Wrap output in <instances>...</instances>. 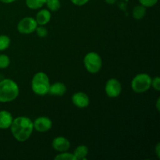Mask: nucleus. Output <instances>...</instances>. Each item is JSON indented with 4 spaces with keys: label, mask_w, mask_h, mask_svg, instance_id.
Returning <instances> with one entry per match:
<instances>
[{
    "label": "nucleus",
    "mask_w": 160,
    "mask_h": 160,
    "mask_svg": "<svg viewBox=\"0 0 160 160\" xmlns=\"http://www.w3.org/2000/svg\"><path fill=\"white\" fill-rule=\"evenodd\" d=\"M38 27L37 21L33 17H24L17 24V30L20 34H31L35 31Z\"/></svg>",
    "instance_id": "6"
},
{
    "label": "nucleus",
    "mask_w": 160,
    "mask_h": 160,
    "mask_svg": "<svg viewBox=\"0 0 160 160\" xmlns=\"http://www.w3.org/2000/svg\"><path fill=\"white\" fill-rule=\"evenodd\" d=\"M70 1H71V2L73 3V4L76 5V6H81L88 2L90 0H70Z\"/></svg>",
    "instance_id": "24"
},
{
    "label": "nucleus",
    "mask_w": 160,
    "mask_h": 160,
    "mask_svg": "<svg viewBox=\"0 0 160 160\" xmlns=\"http://www.w3.org/2000/svg\"><path fill=\"white\" fill-rule=\"evenodd\" d=\"M0 1H1L2 2H3V3H6V4H8V3L13 2H15L16 0H0Z\"/></svg>",
    "instance_id": "27"
},
{
    "label": "nucleus",
    "mask_w": 160,
    "mask_h": 160,
    "mask_svg": "<svg viewBox=\"0 0 160 160\" xmlns=\"http://www.w3.org/2000/svg\"><path fill=\"white\" fill-rule=\"evenodd\" d=\"M45 1L46 0H25L27 6L31 9H40L45 4Z\"/></svg>",
    "instance_id": "16"
},
{
    "label": "nucleus",
    "mask_w": 160,
    "mask_h": 160,
    "mask_svg": "<svg viewBox=\"0 0 160 160\" xmlns=\"http://www.w3.org/2000/svg\"><path fill=\"white\" fill-rule=\"evenodd\" d=\"M156 109L158 111L160 110V98H158L157 102H156Z\"/></svg>",
    "instance_id": "26"
},
{
    "label": "nucleus",
    "mask_w": 160,
    "mask_h": 160,
    "mask_svg": "<svg viewBox=\"0 0 160 160\" xmlns=\"http://www.w3.org/2000/svg\"><path fill=\"white\" fill-rule=\"evenodd\" d=\"M12 116L6 110L0 111V129H8L12 123Z\"/></svg>",
    "instance_id": "11"
},
{
    "label": "nucleus",
    "mask_w": 160,
    "mask_h": 160,
    "mask_svg": "<svg viewBox=\"0 0 160 160\" xmlns=\"http://www.w3.org/2000/svg\"><path fill=\"white\" fill-rule=\"evenodd\" d=\"M10 45V38L7 35H0V51L7 49Z\"/></svg>",
    "instance_id": "18"
},
{
    "label": "nucleus",
    "mask_w": 160,
    "mask_h": 160,
    "mask_svg": "<svg viewBox=\"0 0 160 160\" xmlns=\"http://www.w3.org/2000/svg\"><path fill=\"white\" fill-rule=\"evenodd\" d=\"M35 31H36V33H37L38 36L40 38L46 37V35L48 34V31H47L46 28L43 26H41V25L40 27H37Z\"/></svg>",
    "instance_id": "21"
},
{
    "label": "nucleus",
    "mask_w": 160,
    "mask_h": 160,
    "mask_svg": "<svg viewBox=\"0 0 160 160\" xmlns=\"http://www.w3.org/2000/svg\"><path fill=\"white\" fill-rule=\"evenodd\" d=\"M55 159L56 160H77L76 158H75L74 155L72 154V153L66 152H63L61 154L57 155V156L55 157Z\"/></svg>",
    "instance_id": "19"
},
{
    "label": "nucleus",
    "mask_w": 160,
    "mask_h": 160,
    "mask_svg": "<svg viewBox=\"0 0 160 160\" xmlns=\"http://www.w3.org/2000/svg\"><path fill=\"white\" fill-rule=\"evenodd\" d=\"M106 93L109 98H116L119 96L121 93L122 86L120 81L115 78L109 79L106 82V87H105Z\"/></svg>",
    "instance_id": "7"
},
{
    "label": "nucleus",
    "mask_w": 160,
    "mask_h": 160,
    "mask_svg": "<svg viewBox=\"0 0 160 160\" xmlns=\"http://www.w3.org/2000/svg\"><path fill=\"white\" fill-rule=\"evenodd\" d=\"M35 20L38 24L44 26L47 24L51 20V13L47 9H42L37 13Z\"/></svg>",
    "instance_id": "13"
},
{
    "label": "nucleus",
    "mask_w": 160,
    "mask_h": 160,
    "mask_svg": "<svg viewBox=\"0 0 160 160\" xmlns=\"http://www.w3.org/2000/svg\"><path fill=\"white\" fill-rule=\"evenodd\" d=\"M139 2L145 7H152L158 2V0H139Z\"/></svg>",
    "instance_id": "22"
},
{
    "label": "nucleus",
    "mask_w": 160,
    "mask_h": 160,
    "mask_svg": "<svg viewBox=\"0 0 160 160\" xmlns=\"http://www.w3.org/2000/svg\"><path fill=\"white\" fill-rule=\"evenodd\" d=\"M10 64V59L6 55H0V69H6Z\"/></svg>",
    "instance_id": "20"
},
{
    "label": "nucleus",
    "mask_w": 160,
    "mask_h": 160,
    "mask_svg": "<svg viewBox=\"0 0 160 160\" xmlns=\"http://www.w3.org/2000/svg\"><path fill=\"white\" fill-rule=\"evenodd\" d=\"M72 102L78 108H85L90 103L89 97L84 92H77L72 96Z\"/></svg>",
    "instance_id": "9"
},
{
    "label": "nucleus",
    "mask_w": 160,
    "mask_h": 160,
    "mask_svg": "<svg viewBox=\"0 0 160 160\" xmlns=\"http://www.w3.org/2000/svg\"><path fill=\"white\" fill-rule=\"evenodd\" d=\"M156 156L157 157L160 158V144L158 143L156 146Z\"/></svg>",
    "instance_id": "25"
},
{
    "label": "nucleus",
    "mask_w": 160,
    "mask_h": 160,
    "mask_svg": "<svg viewBox=\"0 0 160 160\" xmlns=\"http://www.w3.org/2000/svg\"><path fill=\"white\" fill-rule=\"evenodd\" d=\"M10 129L14 138L23 142L31 137L34 130V123L28 117H19L12 120Z\"/></svg>",
    "instance_id": "1"
},
{
    "label": "nucleus",
    "mask_w": 160,
    "mask_h": 160,
    "mask_svg": "<svg viewBox=\"0 0 160 160\" xmlns=\"http://www.w3.org/2000/svg\"><path fill=\"white\" fill-rule=\"evenodd\" d=\"M105 1H106L108 4L112 5V4H114V3L117 2V0H105Z\"/></svg>",
    "instance_id": "28"
},
{
    "label": "nucleus",
    "mask_w": 160,
    "mask_h": 160,
    "mask_svg": "<svg viewBox=\"0 0 160 160\" xmlns=\"http://www.w3.org/2000/svg\"><path fill=\"white\" fill-rule=\"evenodd\" d=\"M20 89L14 81L4 79L0 81V102H9L18 97Z\"/></svg>",
    "instance_id": "2"
},
{
    "label": "nucleus",
    "mask_w": 160,
    "mask_h": 160,
    "mask_svg": "<svg viewBox=\"0 0 160 160\" xmlns=\"http://www.w3.org/2000/svg\"><path fill=\"white\" fill-rule=\"evenodd\" d=\"M88 154V148L86 145H79L77 147L73 152L77 160H85Z\"/></svg>",
    "instance_id": "14"
},
{
    "label": "nucleus",
    "mask_w": 160,
    "mask_h": 160,
    "mask_svg": "<svg viewBox=\"0 0 160 160\" xmlns=\"http://www.w3.org/2000/svg\"><path fill=\"white\" fill-rule=\"evenodd\" d=\"M84 64L86 70L89 73H96L101 70L102 61L98 53L95 52H91L84 56Z\"/></svg>",
    "instance_id": "5"
},
{
    "label": "nucleus",
    "mask_w": 160,
    "mask_h": 160,
    "mask_svg": "<svg viewBox=\"0 0 160 160\" xmlns=\"http://www.w3.org/2000/svg\"><path fill=\"white\" fill-rule=\"evenodd\" d=\"M67 92V87L62 82H56L52 84H50L48 93L50 95H56V96H62Z\"/></svg>",
    "instance_id": "12"
},
{
    "label": "nucleus",
    "mask_w": 160,
    "mask_h": 160,
    "mask_svg": "<svg viewBox=\"0 0 160 160\" xmlns=\"http://www.w3.org/2000/svg\"><path fill=\"white\" fill-rule=\"evenodd\" d=\"M45 4H46L48 9L49 10L53 11V12L59 10L61 6V3L59 0H46Z\"/></svg>",
    "instance_id": "17"
},
{
    "label": "nucleus",
    "mask_w": 160,
    "mask_h": 160,
    "mask_svg": "<svg viewBox=\"0 0 160 160\" xmlns=\"http://www.w3.org/2000/svg\"><path fill=\"white\" fill-rule=\"evenodd\" d=\"M52 146L56 151L59 152H67L70 148V143L68 139L64 137H57L52 141Z\"/></svg>",
    "instance_id": "10"
},
{
    "label": "nucleus",
    "mask_w": 160,
    "mask_h": 160,
    "mask_svg": "<svg viewBox=\"0 0 160 160\" xmlns=\"http://www.w3.org/2000/svg\"><path fill=\"white\" fill-rule=\"evenodd\" d=\"M151 86L156 91H160V78L159 77H156L153 79H152Z\"/></svg>",
    "instance_id": "23"
},
{
    "label": "nucleus",
    "mask_w": 160,
    "mask_h": 160,
    "mask_svg": "<svg viewBox=\"0 0 160 160\" xmlns=\"http://www.w3.org/2000/svg\"><path fill=\"white\" fill-rule=\"evenodd\" d=\"M146 14V7L139 5V6H135L133 9V17L136 20H141L144 18Z\"/></svg>",
    "instance_id": "15"
},
{
    "label": "nucleus",
    "mask_w": 160,
    "mask_h": 160,
    "mask_svg": "<svg viewBox=\"0 0 160 160\" xmlns=\"http://www.w3.org/2000/svg\"><path fill=\"white\" fill-rule=\"evenodd\" d=\"M50 82L46 73L38 72L34 75L31 81V88L34 94L38 95H45L48 93Z\"/></svg>",
    "instance_id": "3"
},
{
    "label": "nucleus",
    "mask_w": 160,
    "mask_h": 160,
    "mask_svg": "<svg viewBox=\"0 0 160 160\" xmlns=\"http://www.w3.org/2000/svg\"><path fill=\"white\" fill-rule=\"evenodd\" d=\"M152 78L147 73H139L133 78L131 88L136 93H144L151 87Z\"/></svg>",
    "instance_id": "4"
},
{
    "label": "nucleus",
    "mask_w": 160,
    "mask_h": 160,
    "mask_svg": "<svg viewBox=\"0 0 160 160\" xmlns=\"http://www.w3.org/2000/svg\"><path fill=\"white\" fill-rule=\"evenodd\" d=\"M34 123V128L38 132H45V131H49L52 126V120L46 117H38Z\"/></svg>",
    "instance_id": "8"
}]
</instances>
